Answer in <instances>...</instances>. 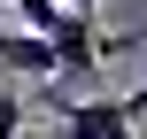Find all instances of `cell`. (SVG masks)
<instances>
[{"instance_id": "6da1fadb", "label": "cell", "mask_w": 147, "mask_h": 139, "mask_svg": "<svg viewBox=\"0 0 147 139\" xmlns=\"http://www.w3.org/2000/svg\"><path fill=\"white\" fill-rule=\"evenodd\" d=\"M140 39H147V31H124V39H109V31L93 23V8H70V15L47 31V46H54V70H62V77H93V70L116 54V46H140Z\"/></svg>"}, {"instance_id": "7a4b0ae2", "label": "cell", "mask_w": 147, "mask_h": 139, "mask_svg": "<svg viewBox=\"0 0 147 139\" xmlns=\"http://www.w3.org/2000/svg\"><path fill=\"white\" fill-rule=\"evenodd\" d=\"M62 139H132V108H124V93L116 101H62Z\"/></svg>"}, {"instance_id": "3957f363", "label": "cell", "mask_w": 147, "mask_h": 139, "mask_svg": "<svg viewBox=\"0 0 147 139\" xmlns=\"http://www.w3.org/2000/svg\"><path fill=\"white\" fill-rule=\"evenodd\" d=\"M0 62L23 70V77H54V46L39 31H0Z\"/></svg>"}, {"instance_id": "277c9868", "label": "cell", "mask_w": 147, "mask_h": 139, "mask_svg": "<svg viewBox=\"0 0 147 139\" xmlns=\"http://www.w3.org/2000/svg\"><path fill=\"white\" fill-rule=\"evenodd\" d=\"M62 15H70L62 0H16V23H23V31H39V39H47V31L62 23Z\"/></svg>"}, {"instance_id": "5b68a950", "label": "cell", "mask_w": 147, "mask_h": 139, "mask_svg": "<svg viewBox=\"0 0 147 139\" xmlns=\"http://www.w3.org/2000/svg\"><path fill=\"white\" fill-rule=\"evenodd\" d=\"M0 139H23V101L0 93Z\"/></svg>"}, {"instance_id": "8992f818", "label": "cell", "mask_w": 147, "mask_h": 139, "mask_svg": "<svg viewBox=\"0 0 147 139\" xmlns=\"http://www.w3.org/2000/svg\"><path fill=\"white\" fill-rule=\"evenodd\" d=\"M124 108H132V124H140V116H147V77H140V85H132V93H124Z\"/></svg>"}, {"instance_id": "52a82bcc", "label": "cell", "mask_w": 147, "mask_h": 139, "mask_svg": "<svg viewBox=\"0 0 147 139\" xmlns=\"http://www.w3.org/2000/svg\"><path fill=\"white\" fill-rule=\"evenodd\" d=\"M62 8H101V0H62Z\"/></svg>"}]
</instances>
